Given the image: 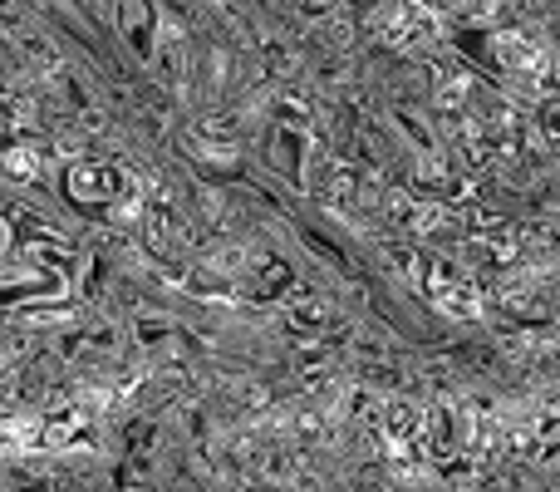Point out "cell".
<instances>
[{
    "label": "cell",
    "instance_id": "3957f363",
    "mask_svg": "<svg viewBox=\"0 0 560 492\" xmlns=\"http://www.w3.org/2000/svg\"><path fill=\"white\" fill-rule=\"evenodd\" d=\"M428 443H433L438 458H452L462 448V433H452V414H433V438Z\"/></svg>",
    "mask_w": 560,
    "mask_h": 492
},
{
    "label": "cell",
    "instance_id": "7a4b0ae2",
    "mask_svg": "<svg viewBox=\"0 0 560 492\" xmlns=\"http://www.w3.org/2000/svg\"><path fill=\"white\" fill-rule=\"evenodd\" d=\"M428 291H433V301L457 315V320H477L482 315V291H477V281L472 276H462V271H452V266H438V276L428 281Z\"/></svg>",
    "mask_w": 560,
    "mask_h": 492
},
{
    "label": "cell",
    "instance_id": "6da1fadb",
    "mask_svg": "<svg viewBox=\"0 0 560 492\" xmlns=\"http://www.w3.org/2000/svg\"><path fill=\"white\" fill-rule=\"evenodd\" d=\"M492 60L502 64L511 79H531V84H560V60L551 50H541V40H526L516 30H502L492 40Z\"/></svg>",
    "mask_w": 560,
    "mask_h": 492
},
{
    "label": "cell",
    "instance_id": "5b68a950",
    "mask_svg": "<svg viewBox=\"0 0 560 492\" xmlns=\"http://www.w3.org/2000/svg\"><path fill=\"white\" fill-rule=\"evenodd\" d=\"M556 143H560V138H556Z\"/></svg>",
    "mask_w": 560,
    "mask_h": 492
},
{
    "label": "cell",
    "instance_id": "277c9868",
    "mask_svg": "<svg viewBox=\"0 0 560 492\" xmlns=\"http://www.w3.org/2000/svg\"><path fill=\"white\" fill-rule=\"evenodd\" d=\"M389 429H393V438H413V433L423 429V414H418V409H408V404H393L389 409Z\"/></svg>",
    "mask_w": 560,
    "mask_h": 492
}]
</instances>
